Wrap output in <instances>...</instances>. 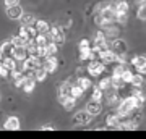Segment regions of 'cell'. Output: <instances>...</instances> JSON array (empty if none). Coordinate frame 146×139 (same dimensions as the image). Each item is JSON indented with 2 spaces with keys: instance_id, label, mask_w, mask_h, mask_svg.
Returning <instances> with one entry per match:
<instances>
[{
  "instance_id": "cell-17",
  "label": "cell",
  "mask_w": 146,
  "mask_h": 139,
  "mask_svg": "<svg viewBox=\"0 0 146 139\" xmlns=\"http://www.w3.org/2000/svg\"><path fill=\"white\" fill-rule=\"evenodd\" d=\"M0 52L3 53V57H11V52H13V44H11L10 39H7V41L2 42V45H0Z\"/></svg>"
},
{
  "instance_id": "cell-34",
  "label": "cell",
  "mask_w": 146,
  "mask_h": 139,
  "mask_svg": "<svg viewBox=\"0 0 146 139\" xmlns=\"http://www.w3.org/2000/svg\"><path fill=\"white\" fill-rule=\"evenodd\" d=\"M83 47H91V42L88 41V39H81L78 44V49H83Z\"/></svg>"
},
{
  "instance_id": "cell-21",
  "label": "cell",
  "mask_w": 146,
  "mask_h": 139,
  "mask_svg": "<svg viewBox=\"0 0 146 139\" xmlns=\"http://www.w3.org/2000/svg\"><path fill=\"white\" fill-rule=\"evenodd\" d=\"M2 65L8 70V71H13V70H16V60H13L11 57H3V60H2Z\"/></svg>"
},
{
  "instance_id": "cell-36",
  "label": "cell",
  "mask_w": 146,
  "mask_h": 139,
  "mask_svg": "<svg viewBox=\"0 0 146 139\" xmlns=\"http://www.w3.org/2000/svg\"><path fill=\"white\" fill-rule=\"evenodd\" d=\"M23 81H25V74L20 76L18 79H15V86H16V88H21V86H23Z\"/></svg>"
},
{
  "instance_id": "cell-11",
  "label": "cell",
  "mask_w": 146,
  "mask_h": 139,
  "mask_svg": "<svg viewBox=\"0 0 146 139\" xmlns=\"http://www.w3.org/2000/svg\"><path fill=\"white\" fill-rule=\"evenodd\" d=\"M70 88H72L70 81L60 82V86H58V102H62L63 99H67L70 96Z\"/></svg>"
},
{
  "instance_id": "cell-1",
  "label": "cell",
  "mask_w": 146,
  "mask_h": 139,
  "mask_svg": "<svg viewBox=\"0 0 146 139\" xmlns=\"http://www.w3.org/2000/svg\"><path fill=\"white\" fill-rule=\"evenodd\" d=\"M42 65V60L41 58H37L34 57V55H28L25 60H23V71H26V73H33L34 70H37V68Z\"/></svg>"
},
{
  "instance_id": "cell-18",
  "label": "cell",
  "mask_w": 146,
  "mask_h": 139,
  "mask_svg": "<svg viewBox=\"0 0 146 139\" xmlns=\"http://www.w3.org/2000/svg\"><path fill=\"white\" fill-rule=\"evenodd\" d=\"M78 88H81L83 91H86V89H91V79L89 78H84V76H81V78H78L76 79V82H75Z\"/></svg>"
},
{
  "instance_id": "cell-14",
  "label": "cell",
  "mask_w": 146,
  "mask_h": 139,
  "mask_svg": "<svg viewBox=\"0 0 146 139\" xmlns=\"http://www.w3.org/2000/svg\"><path fill=\"white\" fill-rule=\"evenodd\" d=\"M34 86H36V81H34V78L33 76H28V74H25V81H23V91L25 92H33L34 91Z\"/></svg>"
},
{
  "instance_id": "cell-25",
  "label": "cell",
  "mask_w": 146,
  "mask_h": 139,
  "mask_svg": "<svg viewBox=\"0 0 146 139\" xmlns=\"http://www.w3.org/2000/svg\"><path fill=\"white\" fill-rule=\"evenodd\" d=\"M44 49H46V55L47 57H55V53H57V50H58L57 44H54V42H49Z\"/></svg>"
},
{
  "instance_id": "cell-31",
  "label": "cell",
  "mask_w": 146,
  "mask_h": 139,
  "mask_svg": "<svg viewBox=\"0 0 146 139\" xmlns=\"http://www.w3.org/2000/svg\"><path fill=\"white\" fill-rule=\"evenodd\" d=\"M98 88L101 89V91H106V89H109L110 88V78H102L99 81V86Z\"/></svg>"
},
{
  "instance_id": "cell-12",
  "label": "cell",
  "mask_w": 146,
  "mask_h": 139,
  "mask_svg": "<svg viewBox=\"0 0 146 139\" xmlns=\"http://www.w3.org/2000/svg\"><path fill=\"white\" fill-rule=\"evenodd\" d=\"M7 15L11 20H20L23 15V8L20 5H13V7H7Z\"/></svg>"
},
{
  "instance_id": "cell-7",
  "label": "cell",
  "mask_w": 146,
  "mask_h": 139,
  "mask_svg": "<svg viewBox=\"0 0 146 139\" xmlns=\"http://www.w3.org/2000/svg\"><path fill=\"white\" fill-rule=\"evenodd\" d=\"M131 65L136 68L138 74H143V73H145V65H146L145 55H136V57H133L131 58Z\"/></svg>"
},
{
  "instance_id": "cell-32",
  "label": "cell",
  "mask_w": 146,
  "mask_h": 139,
  "mask_svg": "<svg viewBox=\"0 0 146 139\" xmlns=\"http://www.w3.org/2000/svg\"><path fill=\"white\" fill-rule=\"evenodd\" d=\"M26 28V37L28 39H34L37 36V31L34 29V26H25Z\"/></svg>"
},
{
  "instance_id": "cell-30",
  "label": "cell",
  "mask_w": 146,
  "mask_h": 139,
  "mask_svg": "<svg viewBox=\"0 0 146 139\" xmlns=\"http://www.w3.org/2000/svg\"><path fill=\"white\" fill-rule=\"evenodd\" d=\"M107 103H109L110 107H114V105H119L120 103V97L117 94H110L109 97H107Z\"/></svg>"
},
{
  "instance_id": "cell-26",
  "label": "cell",
  "mask_w": 146,
  "mask_h": 139,
  "mask_svg": "<svg viewBox=\"0 0 146 139\" xmlns=\"http://www.w3.org/2000/svg\"><path fill=\"white\" fill-rule=\"evenodd\" d=\"M133 74H135V73L130 71V70H128V68L125 67V70H123V73H122L120 79H122V81L125 82V84H130V81H131V78H133Z\"/></svg>"
},
{
  "instance_id": "cell-8",
  "label": "cell",
  "mask_w": 146,
  "mask_h": 139,
  "mask_svg": "<svg viewBox=\"0 0 146 139\" xmlns=\"http://www.w3.org/2000/svg\"><path fill=\"white\" fill-rule=\"evenodd\" d=\"M109 49L114 53H125L127 52V44L123 41H120V39H115L109 44Z\"/></svg>"
},
{
  "instance_id": "cell-37",
  "label": "cell",
  "mask_w": 146,
  "mask_h": 139,
  "mask_svg": "<svg viewBox=\"0 0 146 139\" xmlns=\"http://www.w3.org/2000/svg\"><path fill=\"white\" fill-rule=\"evenodd\" d=\"M20 0H5V5L7 7H13V5H18Z\"/></svg>"
},
{
  "instance_id": "cell-3",
  "label": "cell",
  "mask_w": 146,
  "mask_h": 139,
  "mask_svg": "<svg viewBox=\"0 0 146 139\" xmlns=\"http://www.w3.org/2000/svg\"><path fill=\"white\" fill-rule=\"evenodd\" d=\"M104 71H106V65L101 63L99 60H93V62L88 65V73L91 76H101Z\"/></svg>"
},
{
  "instance_id": "cell-20",
  "label": "cell",
  "mask_w": 146,
  "mask_h": 139,
  "mask_svg": "<svg viewBox=\"0 0 146 139\" xmlns=\"http://www.w3.org/2000/svg\"><path fill=\"white\" fill-rule=\"evenodd\" d=\"M33 41H34V44H36L37 47H46L47 44L50 42V41H49V37H47L46 34H37Z\"/></svg>"
},
{
  "instance_id": "cell-9",
  "label": "cell",
  "mask_w": 146,
  "mask_h": 139,
  "mask_svg": "<svg viewBox=\"0 0 146 139\" xmlns=\"http://www.w3.org/2000/svg\"><path fill=\"white\" fill-rule=\"evenodd\" d=\"M26 57H28L26 47H13V52H11V58H13V60H16V62H23Z\"/></svg>"
},
{
  "instance_id": "cell-23",
  "label": "cell",
  "mask_w": 146,
  "mask_h": 139,
  "mask_svg": "<svg viewBox=\"0 0 146 139\" xmlns=\"http://www.w3.org/2000/svg\"><path fill=\"white\" fill-rule=\"evenodd\" d=\"M106 123H107V126H112V128H117L120 123V117L117 113H110L109 117H107V120H106Z\"/></svg>"
},
{
  "instance_id": "cell-39",
  "label": "cell",
  "mask_w": 146,
  "mask_h": 139,
  "mask_svg": "<svg viewBox=\"0 0 146 139\" xmlns=\"http://www.w3.org/2000/svg\"><path fill=\"white\" fill-rule=\"evenodd\" d=\"M2 60H3V53L0 52V63H2Z\"/></svg>"
},
{
  "instance_id": "cell-19",
  "label": "cell",
  "mask_w": 146,
  "mask_h": 139,
  "mask_svg": "<svg viewBox=\"0 0 146 139\" xmlns=\"http://www.w3.org/2000/svg\"><path fill=\"white\" fill-rule=\"evenodd\" d=\"M46 76H47V71L42 67H39L37 70H34V71H33V78H34V81H36V82L37 81H44V79H46Z\"/></svg>"
},
{
  "instance_id": "cell-24",
  "label": "cell",
  "mask_w": 146,
  "mask_h": 139,
  "mask_svg": "<svg viewBox=\"0 0 146 139\" xmlns=\"http://www.w3.org/2000/svg\"><path fill=\"white\" fill-rule=\"evenodd\" d=\"M83 92L84 91L81 88H78L76 84H72V88H70V97H73L75 100H78V99L83 96Z\"/></svg>"
},
{
  "instance_id": "cell-5",
  "label": "cell",
  "mask_w": 146,
  "mask_h": 139,
  "mask_svg": "<svg viewBox=\"0 0 146 139\" xmlns=\"http://www.w3.org/2000/svg\"><path fill=\"white\" fill-rule=\"evenodd\" d=\"M115 55L114 52L110 50V49H106V50H101L98 52V60L101 63H104V65H109V63H115Z\"/></svg>"
},
{
  "instance_id": "cell-15",
  "label": "cell",
  "mask_w": 146,
  "mask_h": 139,
  "mask_svg": "<svg viewBox=\"0 0 146 139\" xmlns=\"http://www.w3.org/2000/svg\"><path fill=\"white\" fill-rule=\"evenodd\" d=\"M128 10H130V5H128L127 0L115 3V16L117 15H128Z\"/></svg>"
},
{
  "instance_id": "cell-2",
  "label": "cell",
  "mask_w": 146,
  "mask_h": 139,
  "mask_svg": "<svg viewBox=\"0 0 146 139\" xmlns=\"http://www.w3.org/2000/svg\"><path fill=\"white\" fill-rule=\"evenodd\" d=\"M46 36L49 37V41L54 42V44H57V45H58V44H63V42H65V34H63V29H62V28H58V26H54V28H50Z\"/></svg>"
},
{
  "instance_id": "cell-6",
  "label": "cell",
  "mask_w": 146,
  "mask_h": 139,
  "mask_svg": "<svg viewBox=\"0 0 146 139\" xmlns=\"http://www.w3.org/2000/svg\"><path fill=\"white\" fill-rule=\"evenodd\" d=\"M41 67L44 68L47 73H54L55 70H57V67H58L57 57H46L44 60H42V65H41Z\"/></svg>"
},
{
  "instance_id": "cell-16",
  "label": "cell",
  "mask_w": 146,
  "mask_h": 139,
  "mask_svg": "<svg viewBox=\"0 0 146 139\" xmlns=\"http://www.w3.org/2000/svg\"><path fill=\"white\" fill-rule=\"evenodd\" d=\"M3 128L8 129V131H13V129H20V120L16 117H8L7 121L3 123Z\"/></svg>"
},
{
  "instance_id": "cell-38",
  "label": "cell",
  "mask_w": 146,
  "mask_h": 139,
  "mask_svg": "<svg viewBox=\"0 0 146 139\" xmlns=\"http://www.w3.org/2000/svg\"><path fill=\"white\" fill-rule=\"evenodd\" d=\"M42 129H46V131H49V129H54V126L50 123H47V125H44V126H42Z\"/></svg>"
},
{
  "instance_id": "cell-4",
  "label": "cell",
  "mask_w": 146,
  "mask_h": 139,
  "mask_svg": "<svg viewBox=\"0 0 146 139\" xmlns=\"http://www.w3.org/2000/svg\"><path fill=\"white\" fill-rule=\"evenodd\" d=\"M91 118H93V117H91L86 110H83V112H76V113L73 115L72 121H73V125H78V126H81V125L91 123Z\"/></svg>"
},
{
  "instance_id": "cell-27",
  "label": "cell",
  "mask_w": 146,
  "mask_h": 139,
  "mask_svg": "<svg viewBox=\"0 0 146 139\" xmlns=\"http://www.w3.org/2000/svg\"><path fill=\"white\" fill-rule=\"evenodd\" d=\"M60 103H62L63 107H65V110H73V107H75L76 100H75L73 97H70V96H68V97H67V99H63Z\"/></svg>"
},
{
  "instance_id": "cell-33",
  "label": "cell",
  "mask_w": 146,
  "mask_h": 139,
  "mask_svg": "<svg viewBox=\"0 0 146 139\" xmlns=\"http://www.w3.org/2000/svg\"><path fill=\"white\" fill-rule=\"evenodd\" d=\"M138 20H145L146 18V13H145V5H140V8H138Z\"/></svg>"
},
{
  "instance_id": "cell-22",
  "label": "cell",
  "mask_w": 146,
  "mask_h": 139,
  "mask_svg": "<svg viewBox=\"0 0 146 139\" xmlns=\"http://www.w3.org/2000/svg\"><path fill=\"white\" fill-rule=\"evenodd\" d=\"M34 21H36V18H34V15H31V13H23L21 15V26H33L34 24Z\"/></svg>"
},
{
  "instance_id": "cell-28",
  "label": "cell",
  "mask_w": 146,
  "mask_h": 139,
  "mask_svg": "<svg viewBox=\"0 0 146 139\" xmlns=\"http://www.w3.org/2000/svg\"><path fill=\"white\" fill-rule=\"evenodd\" d=\"M143 81H145V79H143V74H133L130 84L133 88H141V86H143Z\"/></svg>"
},
{
  "instance_id": "cell-35",
  "label": "cell",
  "mask_w": 146,
  "mask_h": 139,
  "mask_svg": "<svg viewBox=\"0 0 146 139\" xmlns=\"http://www.w3.org/2000/svg\"><path fill=\"white\" fill-rule=\"evenodd\" d=\"M8 73H10V71H8L3 65H0V78H7V76H8Z\"/></svg>"
},
{
  "instance_id": "cell-10",
  "label": "cell",
  "mask_w": 146,
  "mask_h": 139,
  "mask_svg": "<svg viewBox=\"0 0 146 139\" xmlns=\"http://www.w3.org/2000/svg\"><path fill=\"white\" fill-rule=\"evenodd\" d=\"M86 112H88L91 117H96V115H99L101 112H102V103L91 100V102H88V105H86Z\"/></svg>"
},
{
  "instance_id": "cell-40",
  "label": "cell",
  "mask_w": 146,
  "mask_h": 139,
  "mask_svg": "<svg viewBox=\"0 0 146 139\" xmlns=\"http://www.w3.org/2000/svg\"><path fill=\"white\" fill-rule=\"evenodd\" d=\"M117 2H123V0H117Z\"/></svg>"
},
{
  "instance_id": "cell-13",
  "label": "cell",
  "mask_w": 146,
  "mask_h": 139,
  "mask_svg": "<svg viewBox=\"0 0 146 139\" xmlns=\"http://www.w3.org/2000/svg\"><path fill=\"white\" fill-rule=\"evenodd\" d=\"M34 29L37 31V34H47L49 32V29H50V26H49V23L44 20H36L34 21Z\"/></svg>"
},
{
  "instance_id": "cell-29",
  "label": "cell",
  "mask_w": 146,
  "mask_h": 139,
  "mask_svg": "<svg viewBox=\"0 0 146 139\" xmlns=\"http://www.w3.org/2000/svg\"><path fill=\"white\" fill-rule=\"evenodd\" d=\"M102 96H104V91H101L99 88H94L93 96H91V100H94V102H101V100H102Z\"/></svg>"
}]
</instances>
